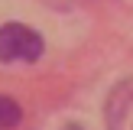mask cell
<instances>
[{"label":"cell","instance_id":"cell-1","mask_svg":"<svg viewBox=\"0 0 133 130\" xmlns=\"http://www.w3.org/2000/svg\"><path fill=\"white\" fill-rule=\"evenodd\" d=\"M42 36L23 23L0 26V62H36L42 55Z\"/></svg>","mask_w":133,"mask_h":130},{"label":"cell","instance_id":"cell-3","mask_svg":"<svg viewBox=\"0 0 133 130\" xmlns=\"http://www.w3.org/2000/svg\"><path fill=\"white\" fill-rule=\"evenodd\" d=\"M19 117H23L19 104L13 101V98H3V94H0V130L16 127V124H19Z\"/></svg>","mask_w":133,"mask_h":130},{"label":"cell","instance_id":"cell-2","mask_svg":"<svg viewBox=\"0 0 133 130\" xmlns=\"http://www.w3.org/2000/svg\"><path fill=\"white\" fill-rule=\"evenodd\" d=\"M107 130H133V78L120 81L107 98Z\"/></svg>","mask_w":133,"mask_h":130},{"label":"cell","instance_id":"cell-4","mask_svg":"<svg viewBox=\"0 0 133 130\" xmlns=\"http://www.w3.org/2000/svg\"><path fill=\"white\" fill-rule=\"evenodd\" d=\"M65 130H81V127H78V124H68V127H65Z\"/></svg>","mask_w":133,"mask_h":130}]
</instances>
